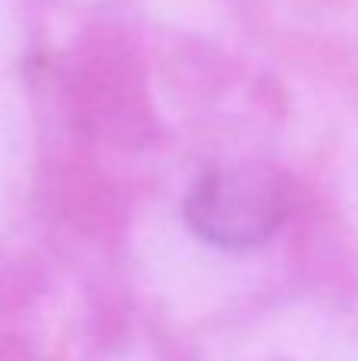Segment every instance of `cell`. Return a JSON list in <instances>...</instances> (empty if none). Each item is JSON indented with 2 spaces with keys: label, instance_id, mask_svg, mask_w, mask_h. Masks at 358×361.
<instances>
[{
  "label": "cell",
  "instance_id": "cell-1",
  "mask_svg": "<svg viewBox=\"0 0 358 361\" xmlns=\"http://www.w3.org/2000/svg\"><path fill=\"white\" fill-rule=\"evenodd\" d=\"M289 212L283 178L264 165L213 169L194 184L184 219L203 238L226 250H247L270 241Z\"/></svg>",
  "mask_w": 358,
  "mask_h": 361
}]
</instances>
